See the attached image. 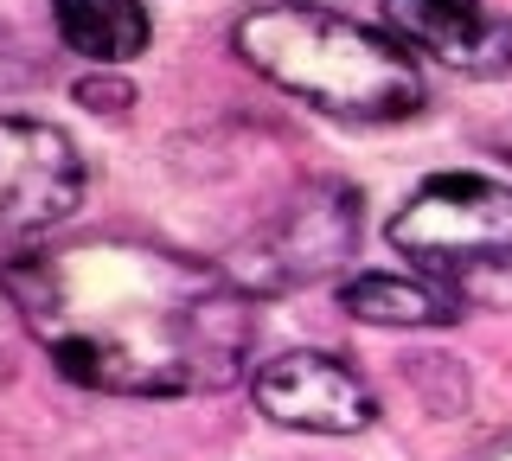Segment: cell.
Returning a JSON list of instances; mask_svg holds the SVG:
<instances>
[{
  "mask_svg": "<svg viewBox=\"0 0 512 461\" xmlns=\"http://www.w3.org/2000/svg\"><path fill=\"white\" fill-rule=\"evenodd\" d=\"M468 461H512V429H506V436H493V442H480Z\"/></svg>",
  "mask_w": 512,
  "mask_h": 461,
  "instance_id": "obj_12",
  "label": "cell"
},
{
  "mask_svg": "<svg viewBox=\"0 0 512 461\" xmlns=\"http://www.w3.org/2000/svg\"><path fill=\"white\" fill-rule=\"evenodd\" d=\"M493 148H500V154H506V161H512V116L500 122V129H493Z\"/></svg>",
  "mask_w": 512,
  "mask_h": 461,
  "instance_id": "obj_13",
  "label": "cell"
},
{
  "mask_svg": "<svg viewBox=\"0 0 512 461\" xmlns=\"http://www.w3.org/2000/svg\"><path fill=\"white\" fill-rule=\"evenodd\" d=\"M84 199V161L52 122L0 116V237L52 231Z\"/></svg>",
  "mask_w": 512,
  "mask_h": 461,
  "instance_id": "obj_6",
  "label": "cell"
},
{
  "mask_svg": "<svg viewBox=\"0 0 512 461\" xmlns=\"http://www.w3.org/2000/svg\"><path fill=\"white\" fill-rule=\"evenodd\" d=\"M231 45L263 84L333 122L378 129V122H404L423 109V71L410 65L404 39L372 33L346 13L269 0L237 20Z\"/></svg>",
  "mask_w": 512,
  "mask_h": 461,
  "instance_id": "obj_2",
  "label": "cell"
},
{
  "mask_svg": "<svg viewBox=\"0 0 512 461\" xmlns=\"http://www.w3.org/2000/svg\"><path fill=\"white\" fill-rule=\"evenodd\" d=\"M340 308L352 314V321H372V327H448L461 314V301L442 289V282L429 276H384V269H372V276H352L340 289Z\"/></svg>",
  "mask_w": 512,
  "mask_h": 461,
  "instance_id": "obj_9",
  "label": "cell"
},
{
  "mask_svg": "<svg viewBox=\"0 0 512 461\" xmlns=\"http://www.w3.org/2000/svg\"><path fill=\"white\" fill-rule=\"evenodd\" d=\"M352 250H359V193L346 180H301L263 218H250L244 237L224 244L218 269L250 295H288L346 269Z\"/></svg>",
  "mask_w": 512,
  "mask_h": 461,
  "instance_id": "obj_4",
  "label": "cell"
},
{
  "mask_svg": "<svg viewBox=\"0 0 512 461\" xmlns=\"http://www.w3.org/2000/svg\"><path fill=\"white\" fill-rule=\"evenodd\" d=\"M52 26L71 52L96 58V65H128L154 39V20L141 0H52Z\"/></svg>",
  "mask_w": 512,
  "mask_h": 461,
  "instance_id": "obj_8",
  "label": "cell"
},
{
  "mask_svg": "<svg viewBox=\"0 0 512 461\" xmlns=\"http://www.w3.org/2000/svg\"><path fill=\"white\" fill-rule=\"evenodd\" d=\"M250 404L263 410L269 423L301 429V436H359L378 417V397L352 372L346 359L333 353H282L269 359L263 372L250 378Z\"/></svg>",
  "mask_w": 512,
  "mask_h": 461,
  "instance_id": "obj_5",
  "label": "cell"
},
{
  "mask_svg": "<svg viewBox=\"0 0 512 461\" xmlns=\"http://www.w3.org/2000/svg\"><path fill=\"white\" fill-rule=\"evenodd\" d=\"M384 26L448 71L493 77L512 65V20L487 0H384Z\"/></svg>",
  "mask_w": 512,
  "mask_h": 461,
  "instance_id": "obj_7",
  "label": "cell"
},
{
  "mask_svg": "<svg viewBox=\"0 0 512 461\" xmlns=\"http://www.w3.org/2000/svg\"><path fill=\"white\" fill-rule=\"evenodd\" d=\"M7 301L71 385L109 397H205L244 378L250 289L148 237H58L7 263Z\"/></svg>",
  "mask_w": 512,
  "mask_h": 461,
  "instance_id": "obj_1",
  "label": "cell"
},
{
  "mask_svg": "<svg viewBox=\"0 0 512 461\" xmlns=\"http://www.w3.org/2000/svg\"><path fill=\"white\" fill-rule=\"evenodd\" d=\"M404 378L423 385V410H436V417H461V410H468V372L448 353H410Z\"/></svg>",
  "mask_w": 512,
  "mask_h": 461,
  "instance_id": "obj_10",
  "label": "cell"
},
{
  "mask_svg": "<svg viewBox=\"0 0 512 461\" xmlns=\"http://www.w3.org/2000/svg\"><path fill=\"white\" fill-rule=\"evenodd\" d=\"M77 103L84 109H122L128 90H122V77H84V84H77Z\"/></svg>",
  "mask_w": 512,
  "mask_h": 461,
  "instance_id": "obj_11",
  "label": "cell"
},
{
  "mask_svg": "<svg viewBox=\"0 0 512 461\" xmlns=\"http://www.w3.org/2000/svg\"><path fill=\"white\" fill-rule=\"evenodd\" d=\"M391 250L461 308H512V186L436 173L397 205Z\"/></svg>",
  "mask_w": 512,
  "mask_h": 461,
  "instance_id": "obj_3",
  "label": "cell"
}]
</instances>
